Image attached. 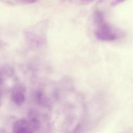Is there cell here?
<instances>
[{
	"label": "cell",
	"mask_w": 133,
	"mask_h": 133,
	"mask_svg": "<svg viewBox=\"0 0 133 133\" xmlns=\"http://www.w3.org/2000/svg\"><path fill=\"white\" fill-rule=\"evenodd\" d=\"M32 130L29 128V125L27 124L15 133H31Z\"/></svg>",
	"instance_id": "cell-3"
},
{
	"label": "cell",
	"mask_w": 133,
	"mask_h": 133,
	"mask_svg": "<svg viewBox=\"0 0 133 133\" xmlns=\"http://www.w3.org/2000/svg\"><path fill=\"white\" fill-rule=\"evenodd\" d=\"M95 17L97 24L96 35L98 38L104 40H112L116 38V34L113 29L105 22L101 13L97 11Z\"/></svg>",
	"instance_id": "cell-1"
},
{
	"label": "cell",
	"mask_w": 133,
	"mask_h": 133,
	"mask_svg": "<svg viewBox=\"0 0 133 133\" xmlns=\"http://www.w3.org/2000/svg\"><path fill=\"white\" fill-rule=\"evenodd\" d=\"M24 100V96L23 94L17 92L15 94L13 97V100L16 104L20 105L22 103Z\"/></svg>",
	"instance_id": "cell-2"
}]
</instances>
